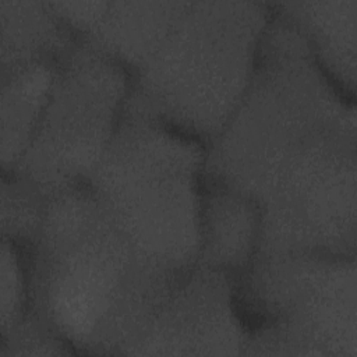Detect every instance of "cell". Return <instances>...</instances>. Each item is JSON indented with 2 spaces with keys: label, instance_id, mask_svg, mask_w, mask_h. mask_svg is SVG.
Listing matches in <instances>:
<instances>
[{
  "label": "cell",
  "instance_id": "6da1fadb",
  "mask_svg": "<svg viewBox=\"0 0 357 357\" xmlns=\"http://www.w3.org/2000/svg\"><path fill=\"white\" fill-rule=\"evenodd\" d=\"M357 110L307 68L258 75L206 148L208 178L254 199L258 257L356 255Z\"/></svg>",
  "mask_w": 357,
  "mask_h": 357
},
{
  "label": "cell",
  "instance_id": "7a4b0ae2",
  "mask_svg": "<svg viewBox=\"0 0 357 357\" xmlns=\"http://www.w3.org/2000/svg\"><path fill=\"white\" fill-rule=\"evenodd\" d=\"M28 258L31 310L84 356H124L187 275L145 262L86 187L49 198Z\"/></svg>",
  "mask_w": 357,
  "mask_h": 357
},
{
  "label": "cell",
  "instance_id": "3957f363",
  "mask_svg": "<svg viewBox=\"0 0 357 357\" xmlns=\"http://www.w3.org/2000/svg\"><path fill=\"white\" fill-rule=\"evenodd\" d=\"M269 1L190 0L160 46L130 73L127 113L208 146L252 81Z\"/></svg>",
  "mask_w": 357,
  "mask_h": 357
},
{
  "label": "cell",
  "instance_id": "277c9868",
  "mask_svg": "<svg viewBox=\"0 0 357 357\" xmlns=\"http://www.w3.org/2000/svg\"><path fill=\"white\" fill-rule=\"evenodd\" d=\"M205 156L204 144L124 112L85 187L145 262L184 276L197 265Z\"/></svg>",
  "mask_w": 357,
  "mask_h": 357
},
{
  "label": "cell",
  "instance_id": "5b68a950",
  "mask_svg": "<svg viewBox=\"0 0 357 357\" xmlns=\"http://www.w3.org/2000/svg\"><path fill=\"white\" fill-rule=\"evenodd\" d=\"M236 284L245 356L357 357L356 255L257 257Z\"/></svg>",
  "mask_w": 357,
  "mask_h": 357
},
{
  "label": "cell",
  "instance_id": "8992f818",
  "mask_svg": "<svg viewBox=\"0 0 357 357\" xmlns=\"http://www.w3.org/2000/svg\"><path fill=\"white\" fill-rule=\"evenodd\" d=\"M128 93L130 73L78 42L56 66L40 119L14 174L47 198L85 187L117 132Z\"/></svg>",
  "mask_w": 357,
  "mask_h": 357
},
{
  "label": "cell",
  "instance_id": "52a82bcc",
  "mask_svg": "<svg viewBox=\"0 0 357 357\" xmlns=\"http://www.w3.org/2000/svg\"><path fill=\"white\" fill-rule=\"evenodd\" d=\"M247 340L236 279L194 266L124 356H243Z\"/></svg>",
  "mask_w": 357,
  "mask_h": 357
},
{
  "label": "cell",
  "instance_id": "ba28073f",
  "mask_svg": "<svg viewBox=\"0 0 357 357\" xmlns=\"http://www.w3.org/2000/svg\"><path fill=\"white\" fill-rule=\"evenodd\" d=\"M261 212L254 199L204 174L197 265L238 279L257 259Z\"/></svg>",
  "mask_w": 357,
  "mask_h": 357
},
{
  "label": "cell",
  "instance_id": "9c48e42d",
  "mask_svg": "<svg viewBox=\"0 0 357 357\" xmlns=\"http://www.w3.org/2000/svg\"><path fill=\"white\" fill-rule=\"evenodd\" d=\"M269 6L303 35L324 74L356 99L357 0H273Z\"/></svg>",
  "mask_w": 357,
  "mask_h": 357
},
{
  "label": "cell",
  "instance_id": "30bf717a",
  "mask_svg": "<svg viewBox=\"0 0 357 357\" xmlns=\"http://www.w3.org/2000/svg\"><path fill=\"white\" fill-rule=\"evenodd\" d=\"M188 1L110 0L100 22L79 42L132 73L160 46Z\"/></svg>",
  "mask_w": 357,
  "mask_h": 357
},
{
  "label": "cell",
  "instance_id": "8fae6325",
  "mask_svg": "<svg viewBox=\"0 0 357 357\" xmlns=\"http://www.w3.org/2000/svg\"><path fill=\"white\" fill-rule=\"evenodd\" d=\"M49 1L0 0V73L59 61L78 43Z\"/></svg>",
  "mask_w": 357,
  "mask_h": 357
},
{
  "label": "cell",
  "instance_id": "7c38bea8",
  "mask_svg": "<svg viewBox=\"0 0 357 357\" xmlns=\"http://www.w3.org/2000/svg\"><path fill=\"white\" fill-rule=\"evenodd\" d=\"M56 66L35 63L0 73V167L14 173L46 103Z\"/></svg>",
  "mask_w": 357,
  "mask_h": 357
},
{
  "label": "cell",
  "instance_id": "4fadbf2b",
  "mask_svg": "<svg viewBox=\"0 0 357 357\" xmlns=\"http://www.w3.org/2000/svg\"><path fill=\"white\" fill-rule=\"evenodd\" d=\"M49 198L25 178L1 173L0 233L29 250L45 219Z\"/></svg>",
  "mask_w": 357,
  "mask_h": 357
},
{
  "label": "cell",
  "instance_id": "5bb4252c",
  "mask_svg": "<svg viewBox=\"0 0 357 357\" xmlns=\"http://www.w3.org/2000/svg\"><path fill=\"white\" fill-rule=\"evenodd\" d=\"M31 308L28 250L1 237L0 247V339L6 337Z\"/></svg>",
  "mask_w": 357,
  "mask_h": 357
},
{
  "label": "cell",
  "instance_id": "9a60e30c",
  "mask_svg": "<svg viewBox=\"0 0 357 357\" xmlns=\"http://www.w3.org/2000/svg\"><path fill=\"white\" fill-rule=\"evenodd\" d=\"M71 354H77L71 344L31 308L15 328L0 339V357Z\"/></svg>",
  "mask_w": 357,
  "mask_h": 357
},
{
  "label": "cell",
  "instance_id": "2e32d148",
  "mask_svg": "<svg viewBox=\"0 0 357 357\" xmlns=\"http://www.w3.org/2000/svg\"><path fill=\"white\" fill-rule=\"evenodd\" d=\"M110 0L49 1L56 17L75 35L78 40L86 38L100 22Z\"/></svg>",
  "mask_w": 357,
  "mask_h": 357
}]
</instances>
